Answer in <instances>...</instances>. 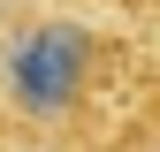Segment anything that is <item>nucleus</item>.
<instances>
[{
  "label": "nucleus",
  "mask_w": 160,
  "mask_h": 152,
  "mask_svg": "<svg viewBox=\"0 0 160 152\" xmlns=\"http://www.w3.org/2000/svg\"><path fill=\"white\" fill-rule=\"evenodd\" d=\"M145 23H152V31H160V0H152V15H145Z\"/></svg>",
  "instance_id": "obj_2"
},
{
  "label": "nucleus",
  "mask_w": 160,
  "mask_h": 152,
  "mask_svg": "<svg viewBox=\"0 0 160 152\" xmlns=\"http://www.w3.org/2000/svg\"><path fill=\"white\" fill-rule=\"evenodd\" d=\"M0 152H160V31L76 0H8Z\"/></svg>",
  "instance_id": "obj_1"
}]
</instances>
